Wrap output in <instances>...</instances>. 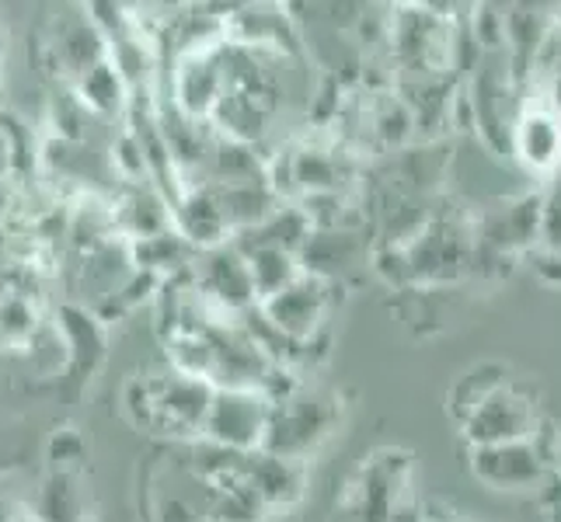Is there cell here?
<instances>
[{"instance_id": "1", "label": "cell", "mask_w": 561, "mask_h": 522, "mask_svg": "<svg viewBox=\"0 0 561 522\" xmlns=\"http://www.w3.org/2000/svg\"><path fill=\"white\" fill-rule=\"evenodd\" d=\"M213 394H217L213 383L168 370L161 376L133 380L126 391V411L140 429L153 436H175V439L203 436Z\"/></svg>"}, {"instance_id": "2", "label": "cell", "mask_w": 561, "mask_h": 522, "mask_svg": "<svg viewBox=\"0 0 561 522\" xmlns=\"http://www.w3.org/2000/svg\"><path fill=\"white\" fill-rule=\"evenodd\" d=\"M342 418V401L318 386L294 383L286 394L273 397V415H268V429L262 450L307 463L318 446L335 432V425Z\"/></svg>"}, {"instance_id": "3", "label": "cell", "mask_w": 561, "mask_h": 522, "mask_svg": "<svg viewBox=\"0 0 561 522\" xmlns=\"http://www.w3.org/2000/svg\"><path fill=\"white\" fill-rule=\"evenodd\" d=\"M409 282H450L474 262V223L460 217H433L401 247Z\"/></svg>"}, {"instance_id": "4", "label": "cell", "mask_w": 561, "mask_h": 522, "mask_svg": "<svg viewBox=\"0 0 561 522\" xmlns=\"http://www.w3.org/2000/svg\"><path fill=\"white\" fill-rule=\"evenodd\" d=\"M412 460L401 450H380L363 463L356 480L335 509V522H391L398 501L409 495Z\"/></svg>"}, {"instance_id": "5", "label": "cell", "mask_w": 561, "mask_h": 522, "mask_svg": "<svg viewBox=\"0 0 561 522\" xmlns=\"http://www.w3.org/2000/svg\"><path fill=\"white\" fill-rule=\"evenodd\" d=\"M534 247H540V192L499 202L485 217L474 220L471 268L513 262L516 255H527Z\"/></svg>"}, {"instance_id": "6", "label": "cell", "mask_w": 561, "mask_h": 522, "mask_svg": "<svg viewBox=\"0 0 561 522\" xmlns=\"http://www.w3.org/2000/svg\"><path fill=\"white\" fill-rule=\"evenodd\" d=\"M268 415H273V397L265 391L217 386L199 439L234 453H259L265 442Z\"/></svg>"}, {"instance_id": "7", "label": "cell", "mask_w": 561, "mask_h": 522, "mask_svg": "<svg viewBox=\"0 0 561 522\" xmlns=\"http://www.w3.org/2000/svg\"><path fill=\"white\" fill-rule=\"evenodd\" d=\"M192 282H196L199 297L217 306L220 314L241 317L251 306H259L255 300V286H251V268L248 258L241 255V247L234 241H227L220 247L199 251L196 262H192Z\"/></svg>"}, {"instance_id": "8", "label": "cell", "mask_w": 561, "mask_h": 522, "mask_svg": "<svg viewBox=\"0 0 561 522\" xmlns=\"http://www.w3.org/2000/svg\"><path fill=\"white\" fill-rule=\"evenodd\" d=\"M460 429H463V439L471 442V450L499 446V442L534 439L540 429V415H537L534 397L513 380L481 404V408L463 421Z\"/></svg>"}, {"instance_id": "9", "label": "cell", "mask_w": 561, "mask_h": 522, "mask_svg": "<svg viewBox=\"0 0 561 522\" xmlns=\"http://www.w3.org/2000/svg\"><path fill=\"white\" fill-rule=\"evenodd\" d=\"M471 474L492 491H534L548 477H554L548 456L537 446V439L471 450Z\"/></svg>"}, {"instance_id": "10", "label": "cell", "mask_w": 561, "mask_h": 522, "mask_svg": "<svg viewBox=\"0 0 561 522\" xmlns=\"http://www.w3.org/2000/svg\"><path fill=\"white\" fill-rule=\"evenodd\" d=\"M513 158L527 171L545 174V178L561 171V112L545 94L524 98V108H519L513 126Z\"/></svg>"}, {"instance_id": "11", "label": "cell", "mask_w": 561, "mask_h": 522, "mask_svg": "<svg viewBox=\"0 0 561 522\" xmlns=\"http://www.w3.org/2000/svg\"><path fill=\"white\" fill-rule=\"evenodd\" d=\"M328 289L332 282H324L318 276H304L286 293L259 303V311L265 314V321L283 332L286 338H294L300 345L314 341V335L321 332L324 314H328Z\"/></svg>"}, {"instance_id": "12", "label": "cell", "mask_w": 561, "mask_h": 522, "mask_svg": "<svg viewBox=\"0 0 561 522\" xmlns=\"http://www.w3.org/2000/svg\"><path fill=\"white\" fill-rule=\"evenodd\" d=\"M49 56H53L56 73L67 77L70 84H77L88 70H94L99 63L108 60V38L99 25L91 22V14L84 8V14L64 18V22L56 25V35L49 43Z\"/></svg>"}, {"instance_id": "13", "label": "cell", "mask_w": 561, "mask_h": 522, "mask_svg": "<svg viewBox=\"0 0 561 522\" xmlns=\"http://www.w3.org/2000/svg\"><path fill=\"white\" fill-rule=\"evenodd\" d=\"M115 212V230H119L123 241H144L153 234H164L175 223H171V199L153 182L140 185H126L119 196L112 199Z\"/></svg>"}, {"instance_id": "14", "label": "cell", "mask_w": 561, "mask_h": 522, "mask_svg": "<svg viewBox=\"0 0 561 522\" xmlns=\"http://www.w3.org/2000/svg\"><path fill=\"white\" fill-rule=\"evenodd\" d=\"M241 477L259 491L268 509H289L304 498V463L297 460H283L265 450L248 453Z\"/></svg>"}, {"instance_id": "15", "label": "cell", "mask_w": 561, "mask_h": 522, "mask_svg": "<svg viewBox=\"0 0 561 522\" xmlns=\"http://www.w3.org/2000/svg\"><path fill=\"white\" fill-rule=\"evenodd\" d=\"M77 102L88 108V115H99V119H115V115H126L133 105V91L126 84V77L119 73L112 60L99 63L88 70L81 81L73 84Z\"/></svg>"}, {"instance_id": "16", "label": "cell", "mask_w": 561, "mask_h": 522, "mask_svg": "<svg viewBox=\"0 0 561 522\" xmlns=\"http://www.w3.org/2000/svg\"><path fill=\"white\" fill-rule=\"evenodd\" d=\"M506 383H513L510 366H502V362H478V366H471V370L460 373L450 383V391H447V411H450V418L457 425H463L481 408V404H485L492 394H499Z\"/></svg>"}, {"instance_id": "17", "label": "cell", "mask_w": 561, "mask_h": 522, "mask_svg": "<svg viewBox=\"0 0 561 522\" xmlns=\"http://www.w3.org/2000/svg\"><path fill=\"white\" fill-rule=\"evenodd\" d=\"M251 268V286H255V300L265 303L279 293H286L297 279H304V262L294 251L283 247H259V251H241Z\"/></svg>"}, {"instance_id": "18", "label": "cell", "mask_w": 561, "mask_h": 522, "mask_svg": "<svg viewBox=\"0 0 561 522\" xmlns=\"http://www.w3.org/2000/svg\"><path fill=\"white\" fill-rule=\"evenodd\" d=\"M540 247L561 251V171H554L540 192Z\"/></svg>"}, {"instance_id": "19", "label": "cell", "mask_w": 561, "mask_h": 522, "mask_svg": "<svg viewBox=\"0 0 561 522\" xmlns=\"http://www.w3.org/2000/svg\"><path fill=\"white\" fill-rule=\"evenodd\" d=\"M530 265H534V272L545 279L548 286H561V251L534 247L530 251Z\"/></svg>"}, {"instance_id": "20", "label": "cell", "mask_w": 561, "mask_h": 522, "mask_svg": "<svg viewBox=\"0 0 561 522\" xmlns=\"http://www.w3.org/2000/svg\"><path fill=\"white\" fill-rule=\"evenodd\" d=\"M18 512H22V509L11 506L8 498H0V522H14V519H18Z\"/></svg>"}, {"instance_id": "21", "label": "cell", "mask_w": 561, "mask_h": 522, "mask_svg": "<svg viewBox=\"0 0 561 522\" xmlns=\"http://www.w3.org/2000/svg\"><path fill=\"white\" fill-rule=\"evenodd\" d=\"M425 522H457L450 512H436V509H425Z\"/></svg>"}, {"instance_id": "22", "label": "cell", "mask_w": 561, "mask_h": 522, "mask_svg": "<svg viewBox=\"0 0 561 522\" xmlns=\"http://www.w3.org/2000/svg\"><path fill=\"white\" fill-rule=\"evenodd\" d=\"M8 25H4V18H0V63H4V56H8Z\"/></svg>"}, {"instance_id": "23", "label": "cell", "mask_w": 561, "mask_h": 522, "mask_svg": "<svg viewBox=\"0 0 561 522\" xmlns=\"http://www.w3.org/2000/svg\"><path fill=\"white\" fill-rule=\"evenodd\" d=\"M548 522H561V491H558V498L551 501V509H548Z\"/></svg>"}, {"instance_id": "24", "label": "cell", "mask_w": 561, "mask_h": 522, "mask_svg": "<svg viewBox=\"0 0 561 522\" xmlns=\"http://www.w3.org/2000/svg\"><path fill=\"white\" fill-rule=\"evenodd\" d=\"M14 522H46V519L38 515L35 509H32V512H25V509H22V512H18V519H14Z\"/></svg>"}, {"instance_id": "25", "label": "cell", "mask_w": 561, "mask_h": 522, "mask_svg": "<svg viewBox=\"0 0 561 522\" xmlns=\"http://www.w3.org/2000/svg\"><path fill=\"white\" fill-rule=\"evenodd\" d=\"M554 477L561 480V446H558V463H554Z\"/></svg>"}, {"instance_id": "26", "label": "cell", "mask_w": 561, "mask_h": 522, "mask_svg": "<svg viewBox=\"0 0 561 522\" xmlns=\"http://www.w3.org/2000/svg\"><path fill=\"white\" fill-rule=\"evenodd\" d=\"M0 105H4V88H0Z\"/></svg>"}, {"instance_id": "27", "label": "cell", "mask_w": 561, "mask_h": 522, "mask_svg": "<svg viewBox=\"0 0 561 522\" xmlns=\"http://www.w3.org/2000/svg\"><path fill=\"white\" fill-rule=\"evenodd\" d=\"M206 522H209V519H206Z\"/></svg>"}]
</instances>
